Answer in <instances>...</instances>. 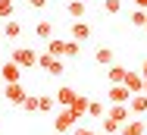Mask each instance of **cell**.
Here are the masks:
<instances>
[{
	"instance_id": "1",
	"label": "cell",
	"mask_w": 147,
	"mask_h": 135,
	"mask_svg": "<svg viewBox=\"0 0 147 135\" xmlns=\"http://www.w3.org/2000/svg\"><path fill=\"white\" fill-rule=\"evenodd\" d=\"M9 60H13L16 66H22V69H34V66H38V50H34V47H13Z\"/></svg>"
},
{
	"instance_id": "2",
	"label": "cell",
	"mask_w": 147,
	"mask_h": 135,
	"mask_svg": "<svg viewBox=\"0 0 147 135\" xmlns=\"http://www.w3.org/2000/svg\"><path fill=\"white\" fill-rule=\"evenodd\" d=\"M78 119H82V116H78L72 107H63V110H59V116L53 119V129H57V132H72Z\"/></svg>"
},
{
	"instance_id": "3",
	"label": "cell",
	"mask_w": 147,
	"mask_h": 135,
	"mask_svg": "<svg viewBox=\"0 0 147 135\" xmlns=\"http://www.w3.org/2000/svg\"><path fill=\"white\" fill-rule=\"evenodd\" d=\"M38 66L47 72V76H63L66 72V66H63V60H57V57H50L47 50L44 54H38Z\"/></svg>"
},
{
	"instance_id": "4",
	"label": "cell",
	"mask_w": 147,
	"mask_h": 135,
	"mask_svg": "<svg viewBox=\"0 0 147 135\" xmlns=\"http://www.w3.org/2000/svg\"><path fill=\"white\" fill-rule=\"evenodd\" d=\"M0 79L6 82V85H16V82H22V66H16L13 60H9V63H3V66H0Z\"/></svg>"
},
{
	"instance_id": "5",
	"label": "cell",
	"mask_w": 147,
	"mask_h": 135,
	"mask_svg": "<svg viewBox=\"0 0 147 135\" xmlns=\"http://www.w3.org/2000/svg\"><path fill=\"white\" fill-rule=\"evenodd\" d=\"M131 97H135V94H131L125 85H110V91H107V101H110V104H128Z\"/></svg>"
},
{
	"instance_id": "6",
	"label": "cell",
	"mask_w": 147,
	"mask_h": 135,
	"mask_svg": "<svg viewBox=\"0 0 147 135\" xmlns=\"http://www.w3.org/2000/svg\"><path fill=\"white\" fill-rule=\"evenodd\" d=\"M3 97L9 101V104H16V107H22L25 104V88H22V82H16V85H6V91H3Z\"/></svg>"
},
{
	"instance_id": "7",
	"label": "cell",
	"mask_w": 147,
	"mask_h": 135,
	"mask_svg": "<svg viewBox=\"0 0 147 135\" xmlns=\"http://www.w3.org/2000/svg\"><path fill=\"white\" fill-rule=\"evenodd\" d=\"M107 116L116 119L119 126H125V123L131 119V110H128V104H110V107H107Z\"/></svg>"
},
{
	"instance_id": "8",
	"label": "cell",
	"mask_w": 147,
	"mask_h": 135,
	"mask_svg": "<svg viewBox=\"0 0 147 135\" xmlns=\"http://www.w3.org/2000/svg\"><path fill=\"white\" fill-rule=\"evenodd\" d=\"M122 85H125L131 94H144V76H141V72H131V69H128V76H125Z\"/></svg>"
},
{
	"instance_id": "9",
	"label": "cell",
	"mask_w": 147,
	"mask_h": 135,
	"mask_svg": "<svg viewBox=\"0 0 147 135\" xmlns=\"http://www.w3.org/2000/svg\"><path fill=\"white\" fill-rule=\"evenodd\" d=\"M66 10H69L72 22H82V19H85V13H88V3H85V0H69V3H66Z\"/></svg>"
},
{
	"instance_id": "10",
	"label": "cell",
	"mask_w": 147,
	"mask_h": 135,
	"mask_svg": "<svg viewBox=\"0 0 147 135\" xmlns=\"http://www.w3.org/2000/svg\"><path fill=\"white\" fill-rule=\"evenodd\" d=\"M94 63H100V66H107V69H110V66L116 63L113 47H97V50H94Z\"/></svg>"
},
{
	"instance_id": "11",
	"label": "cell",
	"mask_w": 147,
	"mask_h": 135,
	"mask_svg": "<svg viewBox=\"0 0 147 135\" xmlns=\"http://www.w3.org/2000/svg\"><path fill=\"white\" fill-rule=\"evenodd\" d=\"M91 38V25L82 19V22H72V41L75 44H82V41H88Z\"/></svg>"
},
{
	"instance_id": "12",
	"label": "cell",
	"mask_w": 147,
	"mask_h": 135,
	"mask_svg": "<svg viewBox=\"0 0 147 135\" xmlns=\"http://www.w3.org/2000/svg\"><path fill=\"white\" fill-rule=\"evenodd\" d=\"M125 76H128V69H125L122 63H113V66L107 69V79H110V85H122V82H125Z\"/></svg>"
},
{
	"instance_id": "13",
	"label": "cell",
	"mask_w": 147,
	"mask_h": 135,
	"mask_svg": "<svg viewBox=\"0 0 147 135\" xmlns=\"http://www.w3.org/2000/svg\"><path fill=\"white\" fill-rule=\"evenodd\" d=\"M122 135H147V119H128L122 126Z\"/></svg>"
},
{
	"instance_id": "14",
	"label": "cell",
	"mask_w": 147,
	"mask_h": 135,
	"mask_svg": "<svg viewBox=\"0 0 147 135\" xmlns=\"http://www.w3.org/2000/svg\"><path fill=\"white\" fill-rule=\"evenodd\" d=\"M75 97H78V91H72V85H63L57 91V104H63V107H72Z\"/></svg>"
},
{
	"instance_id": "15",
	"label": "cell",
	"mask_w": 147,
	"mask_h": 135,
	"mask_svg": "<svg viewBox=\"0 0 147 135\" xmlns=\"http://www.w3.org/2000/svg\"><path fill=\"white\" fill-rule=\"evenodd\" d=\"M128 110H131L135 116H147V94H135V97L128 101Z\"/></svg>"
},
{
	"instance_id": "16",
	"label": "cell",
	"mask_w": 147,
	"mask_h": 135,
	"mask_svg": "<svg viewBox=\"0 0 147 135\" xmlns=\"http://www.w3.org/2000/svg\"><path fill=\"white\" fill-rule=\"evenodd\" d=\"M47 54L50 57H66V41H63V38H50V41H47Z\"/></svg>"
},
{
	"instance_id": "17",
	"label": "cell",
	"mask_w": 147,
	"mask_h": 135,
	"mask_svg": "<svg viewBox=\"0 0 147 135\" xmlns=\"http://www.w3.org/2000/svg\"><path fill=\"white\" fill-rule=\"evenodd\" d=\"M3 35H6L9 41H16V38L22 35V22H19V19H9V22L3 25Z\"/></svg>"
},
{
	"instance_id": "18",
	"label": "cell",
	"mask_w": 147,
	"mask_h": 135,
	"mask_svg": "<svg viewBox=\"0 0 147 135\" xmlns=\"http://www.w3.org/2000/svg\"><path fill=\"white\" fill-rule=\"evenodd\" d=\"M34 35H38L41 41H50V38H53V25H50L47 19H41V22L34 25Z\"/></svg>"
},
{
	"instance_id": "19",
	"label": "cell",
	"mask_w": 147,
	"mask_h": 135,
	"mask_svg": "<svg viewBox=\"0 0 147 135\" xmlns=\"http://www.w3.org/2000/svg\"><path fill=\"white\" fill-rule=\"evenodd\" d=\"M88 107H91V97H88V94H78L75 104H72V110H75L78 116H88Z\"/></svg>"
},
{
	"instance_id": "20",
	"label": "cell",
	"mask_w": 147,
	"mask_h": 135,
	"mask_svg": "<svg viewBox=\"0 0 147 135\" xmlns=\"http://www.w3.org/2000/svg\"><path fill=\"white\" fill-rule=\"evenodd\" d=\"M22 110H25V113H38V110H41V97H38V94H28L25 104H22Z\"/></svg>"
},
{
	"instance_id": "21",
	"label": "cell",
	"mask_w": 147,
	"mask_h": 135,
	"mask_svg": "<svg viewBox=\"0 0 147 135\" xmlns=\"http://www.w3.org/2000/svg\"><path fill=\"white\" fill-rule=\"evenodd\" d=\"M100 129H103V135H113V132H122V126H119L116 119H110V116H103V123H100Z\"/></svg>"
},
{
	"instance_id": "22",
	"label": "cell",
	"mask_w": 147,
	"mask_h": 135,
	"mask_svg": "<svg viewBox=\"0 0 147 135\" xmlns=\"http://www.w3.org/2000/svg\"><path fill=\"white\" fill-rule=\"evenodd\" d=\"M88 116H94V119H97V116H107V104H103V101H91Z\"/></svg>"
},
{
	"instance_id": "23",
	"label": "cell",
	"mask_w": 147,
	"mask_h": 135,
	"mask_svg": "<svg viewBox=\"0 0 147 135\" xmlns=\"http://www.w3.org/2000/svg\"><path fill=\"white\" fill-rule=\"evenodd\" d=\"M131 25H135V28H144L147 25V13H144V10H135V13H131Z\"/></svg>"
},
{
	"instance_id": "24",
	"label": "cell",
	"mask_w": 147,
	"mask_h": 135,
	"mask_svg": "<svg viewBox=\"0 0 147 135\" xmlns=\"http://www.w3.org/2000/svg\"><path fill=\"white\" fill-rule=\"evenodd\" d=\"M78 54H82V44H75V41H66V57H69V60H75Z\"/></svg>"
},
{
	"instance_id": "25",
	"label": "cell",
	"mask_w": 147,
	"mask_h": 135,
	"mask_svg": "<svg viewBox=\"0 0 147 135\" xmlns=\"http://www.w3.org/2000/svg\"><path fill=\"white\" fill-rule=\"evenodd\" d=\"M103 10H107L110 16H116L119 10H122V0H103Z\"/></svg>"
},
{
	"instance_id": "26",
	"label": "cell",
	"mask_w": 147,
	"mask_h": 135,
	"mask_svg": "<svg viewBox=\"0 0 147 135\" xmlns=\"http://www.w3.org/2000/svg\"><path fill=\"white\" fill-rule=\"evenodd\" d=\"M13 16V0H0V19H9Z\"/></svg>"
},
{
	"instance_id": "27",
	"label": "cell",
	"mask_w": 147,
	"mask_h": 135,
	"mask_svg": "<svg viewBox=\"0 0 147 135\" xmlns=\"http://www.w3.org/2000/svg\"><path fill=\"white\" fill-rule=\"evenodd\" d=\"M53 107H57V97H47V94H44V97H41V110H44V113H50Z\"/></svg>"
},
{
	"instance_id": "28",
	"label": "cell",
	"mask_w": 147,
	"mask_h": 135,
	"mask_svg": "<svg viewBox=\"0 0 147 135\" xmlns=\"http://www.w3.org/2000/svg\"><path fill=\"white\" fill-rule=\"evenodd\" d=\"M72 135H97V132H94V129H88V126H75V129H72Z\"/></svg>"
},
{
	"instance_id": "29",
	"label": "cell",
	"mask_w": 147,
	"mask_h": 135,
	"mask_svg": "<svg viewBox=\"0 0 147 135\" xmlns=\"http://www.w3.org/2000/svg\"><path fill=\"white\" fill-rule=\"evenodd\" d=\"M28 6H31V10H44V6H47V0H28Z\"/></svg>"
},
{
	"instance_id": "30",
	"label": "cell",
	"mask_w": 147,
	"mask_h": 135,
	"mask_svg": "<svg viewBox=\"0 0 147 135\" xmlns=\"http://www.w3.org/2000/svg\"><path fill=\"white\" fill-rule=\"evenodd\" d=\"M135 10H144L147 13V0H135Z\"/></svg>"
},
{
	"instance_id": "31",
	"label": "cell",
	"mask_w": 147,
	"mask_h": 135,
	"mask_svg": "<svg viewBox=\"0 0 147 135\" xmlns=\"http://www.w3.org/2000/svg\"><path fill=\"white\" fill-rule=\"evenodd\" d=\"M141 76H144V79H147V60H144V69H141Z\"/></svg>"
},
{
	"instance_id": "32",
	"label": "cell",
	"mask_w": 147,
	"mask_h": 135,
	"mask_svg": "<svg viewBox=\"0 0 147 135\" xmlns=\"http://www.w3.org/2000/svg\"><path fill=\"white\" fill-rule=\"evenodd\" d=\"M144 94H147V79H144Z\"/></svg>"
},
{
	"instance_id": "33",
	"label": "cell",
	"mask_w": 147,
	"mask_h": 135,
	"mask_svg": "<svg viewBox=\"0 0 147 135\" xmlns=\"http://www.w3.org/2000/svg\"><path fill=\"white\" fill-rule=\"evenodd\" d=\"M144 31H147V25H144Z\"/></svg>"
},
{
	"instance_id": "34",
	"label": "cell",
	"mask_w": 147,
	"mask_h": 135,
	"mask_svg": "<svg viewBox=\"0 0 147 135\" xmlns=\"http://www.w3.org/2000/svg\"><path fill=\"white\" fill-rule=\"evenodd\" d=\"M66 3H69V0H66Z\"/></svg>"
},
{
	"instance_id": "35",
	"label": "cell",
	"mask_w": 147,
	"mask_h": 135,
	"mask_svg": "<svg viewBox=\"0 0 147 135\" xmlns=\"http://www.w3.org/2000/svg\"><path fill=\"white\" fill-rule=\"evenodd\" d=\"M100 135H103V132H100Z\"/></svg>"
}]
</instances>
